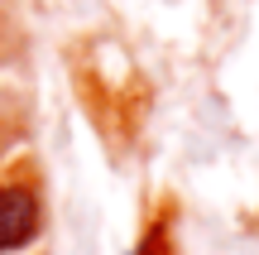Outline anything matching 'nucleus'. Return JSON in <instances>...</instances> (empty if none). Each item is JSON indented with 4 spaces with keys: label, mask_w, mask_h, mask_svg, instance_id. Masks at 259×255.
Here are the masks:
<instances>
[{
    "label": "nucleus",
    "mask_w": 259,
    "mask_h": 255,
    "mask_svg": "<svg viewBox=\"0 0 259 255\" xmlns=\"http://www.w3.org/2000/svg\"><path fill=\"white\" fill-rule=\"evenodd\" d=\"M44 231V202L29 183H0V255L24 250Z\"/></svg>",
    "instance_id": "1"
},
{
    "label": "nucleus",
    "mask_w": 259,
    "mask_h": 255,
    "mask_svg": "<svg viewBox=\"0 0 259 255\" xmlns=\"http://www.w3.org/2000/svg\"><path fill=\"white\" fill-rule=\"evenodd\" d=\"M139 255H173V250H168V217H158L154 227H149V236H144V246H139Z\"/></svg>",
    "instance_id": "2"
}]
</instances>
